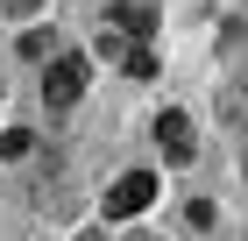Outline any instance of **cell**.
<instances>
[{
    "label": "cell",
    "instance_id": "8992f818",
    "mask_svg": "<svg viewBox=\"0 0 248 241\" xmlns=\"http://www.w3.org/2000/svg\"><path fill=\"white\" fill-rule=\"evenodd\" d=\"M50 0H0V21H29V15H43Z\"/></svg>",
    "mask_w": 248,
    "mask_h": 241
},
{
    "label": "cell",
    "instance_id": "277c9868",
    "mask_svg": "<svg viewBox=\"0 0 248 241\" xmlns=\"http://www.w3.org/2000/svg\"><path fill=\"white\" fill-rule=\"evenodd\" d=\"M107 29H114V36H149V7L114 0V7H107Z\"/></svg>",
    "mask_w": 248,
    "mask_h": 241
},
{
    "label": "cell",
    "instance_id": "52a82bcc",
    "mask_svg": "<svg viewBox=\"0 0 248 241\" xmlns=\"http://www.w3.org/2000/svg\"><path fill=\"white\" fill-rule=\"evenodd\" d=\"M121 64H128L135 78H156V57H149V50H121Z\"/></svg>",
    "mask_w": 248,
    "mask_h": 241
},
{
    "label": "cell",
    "instance_id": "7a4b0ae2",
    "mask_svg": "<svg viewBox=\"0 0 248 241\" xmlns=\"http://www.w3.org/2000/svg\"><path fill=\"white\" fill-rule=\"evenodd\" d=\"M149 199H156V177L149 170H128V177L107 192V220H135V213H149Z\"/></svg>",
    "mask_w": 248,
    "mask_h": 241
},
{
    "label": "cell",
    "instance_id": "5b68a950",
    "mask_svg": "<svg viewBox=\"0 0 248 241\" xmlns=\"http://www.w3.org/2000/svg\"><path fill=\"white\" fill-rule=\"evenodd\" d=\"M29 149H36V135H29V128H7V135H0V163H21Z\"/></svg>",
    "mask_w": 248,
    "mask_h": 241
},
{
    "label": "cell",
    "instance_id": "6da1fadb",
    "mask_svg": "<svg viewBox=\"0 0 248 241\" xmlns=\"http://www.w3.org/2000/svg\"><path fill=\"white\" fill-rule=\"evenodd\" d=\"M85 99V57H50V71H43V107L64 113Z\"/></svg>",
    "mask_w": 248,
    "mask_h": 241
},
{
    "label": "cell",
    "instance_id": "3957f363",
    "mask_svg": "<svg viewBox=\"0 0 248 241\" xmlns=\"http://www.w3.org/2000/svg\"><path fill=\"white\" fill-rule=\"evenodd\" d=\"M156 142H163V156H170V163H191V156H199V142H191V121L177 107H163L156 113Z\"/></svg>",
    "mask_w": 248,
    "mask_h": 241
}]
</instances>
